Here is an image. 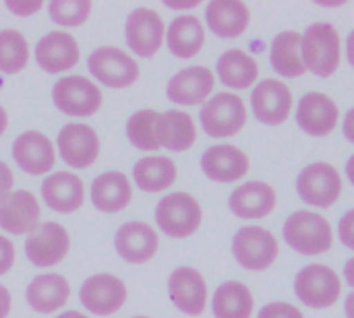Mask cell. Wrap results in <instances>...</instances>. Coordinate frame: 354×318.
Listing matches in <instances>:
<instances>
[{
	"label": "cell",
	"instance_id": "1",
	"mask_svg": "<svg viewBox=\"0 0 354 318\" xmlns=\"http://www.w3.org/2000/svg\"><path fill=\"white\" fill-rule=\"evenodd\" d=\"M301 52L307 70L322 79L332 77L342 62V41L338 29L326 21L311 23L303 33Z\"/></svg>",
	"mask_w": 354,
	"mask_h": 318
},
{
	"label": "cell",
	"instance_id": "2",
	"mask_svg": "<svg viewBox=\"0 0 354 318\" xmlns=\"http://www.w3.org/2000/svg\"><path fill=\"white\" fill-rule=\"evenodd\" d=\"M284 240L286 244L307 257H317L324 255L332 248V226L330 221L313 211H295L286 221H284Z\"/></svg>",
	"mask_w": 354,
	"mask_h": 318
},
{
	"label": "cell",
	"instance_id": "3",
	"mask_svg": "<svg viewBox=\"0 0 354 318\" xmlns=\"http://www.w3.org/2000/svg\"><path fill=\"white\" fill-rule=\"evenodd\" d=\"M295 296L301 304L313 310L332 308L342 296L340 275L328 265H307L295 277Z\"/></svg>",
	"mask_w": 354,
	"mask_h": 318
},
{
	"label": "cell",
	"instance_id": "4",
	"mask_svg": "<svg viewBox=\"0 0 354 318\" xmlns=\"http://www.w3.org/2000/svg\"><path fill=\"white\" fill-rule=\"evenodd\" d=\"M156 221H158V228L168 238L185 240V238H191L199 230L203 221V211L193 195L172 192L160 199L156 207Z\"/></svg>",
	"mask_w": 354,
	"mask_h": 318
},
{
	"label": "cell",
	"instance_id": "5",
	"mask_svg": "<svg viewBox=\"0 0 354 318\" xmlns=\"http://www.w3.org/2000/svg\"><path fill=\"white\" fill-rule=\"evenodd\" d=\"M199 120L207 137L228 139L247 124V106L236 93H216L201 106Z\"/></svg>",
	"mask_w": 354,
	"mask_h": 318
},
{
	"label": "cell",
	"instance_id": "6",
	"mask_svg": "<svg viewBox=\"0 0 354 318\" xmlns=\"http://www.w3.org/2000/svg\"><path fill=\"white\" fill-rule=\"evenodd\" d=\"M232 255L243 269L266 271L276 263L280 255V246L270 230L261 226H247L234 234Z\"/></svg>",
	"mask_w": 354,
	"mask_h": 318
},
{
	"label": "cell",
	"instance_id": "7",
	"mask_svg": "<svg viewBox=\"0 0 354 318\" xmlns=\"http://www.w3.org/2000/svg\"><path fill=\"white\" fill-rule=\"evenodd\" d=\"M87 68L95 81L110 89H127L137 83L141 70L131 54L116 46H100L87 58Z\"/></svg>",
	"mask_w": 354,
	"mask_h": 318
},
{
	"label": "cell",
	"instance_id": "8",
	"mask_svg": "<svg viewBox=\"0 0 354 318\" xmlns=\"http://www.w3.org/2000/svg\"><path fill=\"white\" fill-rule=\"evenodd\" d=\"M102 91L100 87L81 77V74H71L64 79H58L52 87V101L54 106L73 118H87L93 116L102 108Z\"/></svg>",
	"mask_w": 354,
	"mask_h": 318
},
{
	"label": "cell",
	"instance_id": "9",
	"mask_svg": "<svg viewBox=\"0 0 354 318\" xmlns=\"http://www.w3.org/2000/svg\"><path fill=\"white\" fill-rule=\"evenodd\" d=\"M297 192L303 203L319 209H328L342 195L340 172L328 161H315L299 174Z\"/></svg>",
	"mask_w": 354,
	"mask_h": 318
},
{
	"label": "cell",
	"instance_id": "10",
	"mask_svg": "<svg viewBox=\"0 0 354 318\" xmlns=\"http://www.w3.org/2000/svg\"><path fill=\"white\" fill-rule=\"evenodd\" d=\"M124 37L129 48L141 58H153L166 39L164 19L147 6L133 8L124 23Z\"/></svg>",
	"mask_w": 354,
	"mask_h": 318
},
{
	"label": "cell",
	"instance_id": "11",
	"mask_svg": "<svg viewBox=\"0 0 354 318\" xmlns=\"http://www.w3.org/2000/svg\"><path fill=\"white\" fill-rule=\"evenodd\" d=\"M71 248V236L58 221H44L25 240V255L33 267L60 265Z\"/></svg>",
	"mask_w": 354,
	"mask_h": 318
},
{
	"label": "cell",
	"instance_id": "12",
	"mask_svg": "<svg viewBox=\"0 0 354 318\" xmlns=\"http://www.w3.org/2000/svg\"><path fill=\"white\" fill-rule=\"evenodd\" d=\"M58 153L62 161L75 170H87L91 168L100 157V135L89 126L81 122L64 124L56 139Z\"/></svg>",
	"mask_w": 354,
	"mask_h": 318
},
{
	"label": "cell",
	"instance_id": "13",
	"mask_svg": "<svg viewBox=\"0 0 354 318\" xmlns=\"http://www.w3.org/2000/svg\"><path fill=\"white\" fill-rule=\"evenodd\" d=\"M79 300L89 315L110 317L116 315L127 302V286L122 279L110 273H97L83 281Z\"/></svg>",
	"mask_w": 354,
	"mask_h": 318
},
{
	"label": "cell",
	"instance_id": "14",
	"mask_svg": "<svg viewBox=\"0 0 354 318\" xmlns=\"http://www.w3.org/2000/svg\"><path fill=\"white\" fill-rule=\"evenodd\" d=\"M251 108L261 124L278 126L292 112V91L278 79H263L251 93Z\"/></svg>",
	"mask_w": 354,
	"mask_h": 318
},
{
	"label": "cell",
	"instance_id": "15",
	"mask_svg": "<svg viewBox=\"0 0 354 318\" xmlns=\"http://www.w3.org/2000/svg\"><path fill=\"white\" fill-rule=\"evenodd\" d=\"M114 248L129 265H143L151 261L160 248L158 232L145 221H127L114 236Z\"/></svg>",
	"mask_w": 354,
	"mask_h": 318
},
{
	"label": "cell",
	"instance_id": "16",
	"mask_svg": "<svg viewBox=\"0 0 354 318\" xmlns=\"http://www.w3.org/2000/svg\"><path fill=\"white\" fill-rule=\"evenodd\" d=\"M168 294L172 304L189 317L203 315L207 306V284L193 267H178L170 273Z\"/></svg>",
	"mask_w": 354,
	"mask_h": 318
},
{
	"label": "cell",
	"instance_id": "17",
	"mask_svg": "<svg viewBox=\"0 0 354 318\" xmlns=\"http://www.w3.org/2000/svg\"><path fill=\"white\" fill-rule=\"evenodd\" d=\"M33 56H35L37 66L44 72L56 74V72L75 68L81 58V52H79L77 39L71 33L50 31L35 43Z\"/></svg>",
	"mask_w": 354,
	"mask_h": 318
},
{
	"label": "cell",
	"instance_id": "18",
	"mask_svg": "<svg viewBox=\"0 0 354 318\" xmlns=\"http://www.w3.org/2000/svg\"><path fill=\"white\" fill-rule=\"evenodd\" d=\"M12 159L25 174L44 176L56 161V149L44 132L27 130L12 141Z\"/></svg>",
	"mask_w": 354,
	"mask_h": 318
},
{
	"label": "cell",
	"instance_id": "19",
	"mask_svg": "<svg viewBox=\"0 0 354 318\" xmlns=\"http://www.w3.org/2000/svg\"><path fill=\"white\" fill-rule=\"evenodd\" d=\"M216 87V77L207 66H187L166 85V97L180 106L205 103Z\"/></svg>",
	"mask_w": 354,
	"mask_h": 318
},
{
	"label": "cell",
	"instance_id": "20",
	"mask_svg": "<svg viewBox=\"0 0 354 318\" xmlns=\"http://www.w3.org/2000/svg\"><path fill=\"white\" fill-rule=\"evenodd\" d=\"M340 112L336 101L319 91H309L297 108V124L311 137H328L338 126Z\"/></svg>",
	"mask_w": 354,
	"mask_h": 318
},
{
	"label": "cell",
	"instance_id": "21",
	"mask_svg": "<svg viewBox=\"0 0 354 318\" xmlns=\"http://www.w3.org/2000/svg\"><path fill=\"white\" fill-rule=\"evenodd\" d=\"M39 203L29 190H12L0 201V230L12 236L31 234L39 226Z\"/></svg>",
	"mask_w": 354,
	"mask_h": 318
},
{
	"label": "cell",
	"instance_id": "22",
	"mask_svg": "<svg viewBox=\"0 0 354 318\" xmlns=\"http://www.w3.org/2000/svg\"><path fill=\"white\" fill-rule=\"evenodd\" d=\"M278 205L274 186L261 180L245 182L228 197V209L241 219H263Z\"/></svg>",
	"mask_w": 354,
	"mask_h": 318
},
{
	"label": "cell",
	"instance_id": "23",
	"mask_svg": "<svg viewBox=\"0 0 354 318\" xmlns=\"http://www.w3.org/2000/svg\"><path fill=\"white\" fill-rule=\"evenodd\" d=\"M41 199L56 213H75L85 203L83 180L73 172H54L41 182Z\"/></svg>",
	"mask_w": 354,
	"mask_h": 318
},
{
	"label": "cell",
	"instance_id": "24",
	"mask_svg": "<svg viewBox=\"0 0 354 318\" xmlns=\"http://www.w3.org/2000/svg\"><path fill=\"white\" fill-rule=\"evenodd\" d=\"M201 170L214 182H239L249 172V157L234 145H214L201 155Z\"/></svg>",
	"mask_w": 354,
	"mask_h": 318
},
{
	"label": "cell",
	"instance_id": "25",
	"mask_svg": "<svg viewBox=\"0 0 354 318\" xmlns=\"http://www.w3.org/2000/svg\"><path fill=\"white\" fill-rule=\"evenodd\" d=\"M25 298L33 312L54 315L68 302L71 284L60 273H44L29 281Z\"/></svg>",
	"mask_w": 354,
	"mask_h": 318
},
{
	"label": "cell",
	"instance_id": "26",
	"mask_svg": "<svg viewBox=\"0 0 354 318\" xmlns=\"http://www.w3.org/2000/svg\"><path fill=\"white\" fill-rule=\"evenodd\" d=\"M251 21V10L241 0H212L205 8V23L212 33L224 39L241 37Z\"/></svg>",
	"mask_w": 354,
	"mask_h": 318
},
{
	"label": "cell",
	"instance_id": "27",
	"mask_svg": "<svg viewBox=\"0 0 354 318\" xmlns=\"http://www.w3.org/2000/svg\"><path fill=\"white\" fill-rule=\"evenodd\" d=\"M133 201V186L122 172H104L91 182V203L102 213H120Z\"/></svg>",
	"mask_w": 354,
	"mask_h": 318
},
{
	"label": "cell",
	"instance_id": "28",
	"mask_svg": "<svg viewBox=\"0 0 354 318\" xmlns=\"http://www.w3.org/2000/svg\"><path fill=\"white\" fill-rule=\"evenodd\" d=\"M158 141L160 147L183 153L197 141V126L191 114L183 110H166L158 116Z\"/></svg>",
	"mask_w": 354,
	"mask_h": 318
},
{
	"label": "cell",
	"instance_id": "29",
	"mask_svg": "<svg viewBox=\"0 0 354 318\" xmlns=\"http://www.w3.org/2000/svg\"><path fill=\"white\" fill-rule=\"evenodd\" d=\"M205 43V29L199 17L180 14L174 17L166 29V46L176 58H193Z\"/></svg>",
	"mask_w": 354,
	"mask_h": 318
},
{
	"label": "cell",
	"instance_id": "30",
	"mask_svg": "<svg viewBox=\"0 0 354 318\" xmlns=\"http://www.w3.org/2000/svg\"><path fill=\"white\" fill-rule=\"evenodd\" d=\"M220 81L230 89H249L259 77L257 60L241 48L226 50L216 64Z\"/></svg>",
	"mask_w": 354,
	"mask_h": 318
},
{
	"label": "cell",
	"instance_id": "31",
	"mask_svg": "<svg viewBox=\"0 0 354 318\" xmlns=\"http://www.w3.org/2000/svg\"><path fill=\"white\" fill-rule=\"evenodd\" d=\"M301 39L303 33L299 31H282L274 37L270 48V62L278 74L286 79H297L307 72L301 52Z\"/></svg>",
	"mask_w": 354,
	"mask_h": 318
},
{
	"label": "cell",
	"instance_id": "32",
	"mask_svg": "<svg viewBox=\"0 0 354 318\" xmlns=\"http://www.w3.org/2000/svg\"><path fill=\"white\" fill-rule=\"evenodd\" d=\"M178 170L170 157H143L133 168V180L143 192H162L176 182Z\"/></svg>",
	"mask_w": 354,
	"mask_h": 318
},
{
	"label": "cell",
	"instance_id": "33",
	"mask_svg": "<svg viewBox=\"0 0 354 318\" xmlns=\"http://www.w3.org/2000/svg\"><path fill=\"white\" fill-rule=\"evenodd\" d=\"M253 308V294L241 281H224L212 298V310L216 318H251Z\"/></svg>",
	"mask_w": 354,
	"mask_h": 318
},
{
	"label": "cell",
	"instance_id": "34",
	"mask_svg": "<svg viewBox=\"0 0 354 318\" xmlns=\"http://www.w3.org/2000/svg\"><path fill=\"white\" fill-rule=\"evenodd\" d=\"M158 116L156 110H139L135 112L127 122V137L131 145L139 151H158Z\"/></svg>",
	"mask_w": 354,
	"mask_h": 318
},
{
	"label": "cell",
	"instance_id": "35",
	"mask_svg": "<svg viewBox=\"0 0 354 318\" xmlns=\"http://www.w3.org/2000/svg\"><path fill=\"white\" fill-rule=\"evenodd\" d=\"M29 64V43L17 29L0 31V72L17 74Z\"/></svg>",
	"mask_w": 354,
	"mask_h": 318
},
{
	"label": "cell",
	"instance_id": "36",
	"mask_svg": "<svg viewBox=\"0 0 354 318\" xmlns=\"http://www.w3.org/2000/svg\"><path fill=\"white\" fill-rule=\"evenodd\" d=\"M91 0H50L48 14L60 27H79L89 19Z\"/></svg>",
	"mask_w": 354,
	"mask_h": 318
},
{
	"label": "cell",
	"instance_id": "37",
	"mask_svg": "<svg viewBox=\"0 0 354 318\" xmlns=\"http://www.w3.org/2000/svg\"><path fill=\"white\" fill-rule=\"evenodd\" d=\"M257 318H305V315L288 302H272L259 310Z\"/></svg>",
	"mask_w": 354,
	"mask_h": 318
},
{
	"label": "cell",
	"instance_id": "38",
	"mask_svg": "<svg viewBox=\"0 0 354 318\" xmlns=\"http://www.w3.org/2000/svg\"><path fill=\"white\" fill-rule=\"evenodd\" d=\"M4 6L17 17H31L44 8L41 0H6Z\"/></svg>",
	"mask_w": 354,
	"mask_h": 318
},
{
	"label": "cell",
	"instance_id": "39",
	"mask_svg": "<svg viewBox=\"0 0 354 318\" xmlns=\"http://www.w3.org/2000/svg\"><path fill=\"white\" fill-rule=\"evenodd\" d=\"M17 261V250H15V244L0 234V275H6L12 265Z\"/></svg>",
	"mask_w": 354,
	"mask_h": 318
},
{
	"label": "cell",
	"instance_id": "40",
	"mask_svg": "<svg viewBox=\"0 0 354 318\" xmlns=\"http://www.w3.org/2000/svg\"><path fill=\"white\" fill-rule=\"evenodd\" d=\"M338 234H340V242H342L348 250H354V209L346 211V213L340 217Z\"/></svg>",
	"mask_w": 354,
	"mask_h": 318
},
{
	"label": "cell",
	"instance_id": "41",
	"mask_svg": "<svg viewBox=\"0 0 354 318\" xmlns=\"http://www.w3.org/2000/svg\"><path fill=\"white\" fill-rule=\"evenodd\" d=\"M12 184H15V174H12V170H10L4 161H0V201H2L6 195L12 192Z\"/></svg>",
	"mask_w": 354,
	"mask_h": 318
},
{
	"label": "cell",
	"instance_id": "42",
	"mask_svg": "<svg viewBox=\"0 0 354 318\" xmlns=\"http://www.w3.org/2000/svg\"><path fill=\"white\" fill-rule=\"evenodd\" d=\"M10 306H12V298H10V292L0 284V318L8 317L10 312Z\"/></svg>",
	"mask_w": 354,
	"mask_h": 318
},
{
	"label": "cell",
	"instance_id": "43",
	"mask_svg": "<svg viewBox=\"0 0 354 318\" xmlns=\"http://www.w3.org/2000/svg\"><path fill=\"white\" fill-rule=\"evenodd\" d=\"M342 132H344V137H346L351 143H354V108H351V110L346 112V116H344Z\"/></svg>",
	"mask_w": 354,
	"mask_h": 318
},
{
	"label": "cell",
	"instance_id": "44",
	"mask_svg": "<svg viewBox=\"0 0 354 318\" xmlns=\"http://www.w3.org/2000/svg\"><path fill=\"white\" fill-rule=\"evenodd\" d=\"M164 4H166L168 8H174V10H185V8H195V6H199V0H187V2L164 0Z\"/></svg>",
	"mask_w": 354,
	"mask_h": 318
},
{
	"label": "cell",
	"instance_id": "45",
	"mask_svg": "<svg viewBox=\"0 0 354 318\" xmlns=\"http://www.w3.org/2000/svg\"><path fill=\"white\" fill-rule=\"evenodd\" d=\"M344 281L354 290V259H351V261L344 265Z\"/></svg>",
	"mask_w": 354,
	"mask_h": 318
},
{
	"label": "cell",
	"instance_id": "46",
	"mask_svg": "<svg viewBox=\"0 0 354 318\" xmlns=\"http://www.w3.org/2000/svg\"><path fill=\"white\" fill-rule=\"evenodd\" d=\"M346 58L351 66H354V29L348 33V39H346Z\"/></svg>",
	"mask_w": 354,
	"mask_h": 318
},
{
	"label": "cell",
	"instance_id": "47",
	"mask_svg": "<svg viewBox=\"0 0 354 318\" xmlns=\"http://www.w3.org/2000/svg\"><path fill=\"white\" fill-rule=\"evenodd\" d=\"M344 312H346V318H354V292L344 302Z\"/></svg>",
	"mask_w": 354,
	"mask_h": 318
},
{
	"label": "cell",
	"instance_id": "48",
	"mask_svg": "<svg viewBox=\"0 0 354 318\" xmlns=\"http://www.w3.org/2000/svg\"><path fill=\"white\" fill-rule=\"evenodd\" d=\"M6 126H8V116H6V110L0 106V137L6 132Z\"/></svg>",
	"mask_w": 354,
	"mask_h": 318
},
{
	"label": "cell",
	"instance_id": "49",
	"mask_svg": "<svg viewBox=\"0 0 354 318\" xmlns=\"http://www.w3.org/2000/svg\"><path fill=\"white\" fill-rule=\"evenodd\" d=\"M346 176H348V180L353 182L354 186V155H351V159L346 161Z\"/></svg>",
	"mask_w": 354,
	"mask_h": 318
},
{
	"label": "cell",
	"instance_id": "50",
	"mask_svg": "<svg viewBox=\"0 0 354 318\" xmlns=\"http://www.w3.org/2000/svg\"><path fill=\"white\" fill-rule=\"evenodd\" d=\"M56 318H89L85 317L83 312H79V310H68V312H64V315H58Z\"/></svg>",
	"mask_w": 354,
	"mask_h": 318
},
{
	"label": "cell",
	"instance_id": "51",
	"mask_svg": "<svg viewBox=\"0 0 354 318\" xmlns=\"http://www.w3.org/2000/svg\"><path fill=\"white\" fill-rule=\"evenodd\" d=\"M133 318H149V317H133Z\"/></svg>",
	"mask_w": 354,
	"mask_h": 318
}]
</instances>
